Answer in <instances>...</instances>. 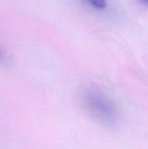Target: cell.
Wrapping results in <instances>:
<instances>
[{
    "instance_id": "1",
    "label": "cell",
    "mask_w": 148,
    "mask_h": 149,
    "mask_svg": "<svg viewBox=\"0 0 148 149\" xmlns=\"http://www.w3.org/2000/svg\"><path fill=\"white\" fill-rule=\"evenodd\" d=\"M89 106L91 109L94 110L96 113L100 112L101 116L105 115L106 116H109L110 118V113H113V108H112L111 104L110 102L103 97L102 95H100L98 93H91L88 96V103Z\"/></svg>"
},
{
    "instance_id": "2",
    "label": "cell",
    "mask_w": 148,
    "mask_h": 149,
    "mask_svg": "<svg viewBox=\"0 0 148 149\" xmlns=\"http://www.w3.org/2000/svg\"><path fill=\"white\" fill-rule=\"evenodd\" d=\"M94 8L98 10H104L107 7L106 0H86Z\"/></svg>"
},
{
    "instance_id": "3",
    "label": "cell",
    "mask_w": 148,
    "mask_h": 149,
    "mask_svg": "<svg viewBox=\"0 0 148 149\" xmlns=\"http://www.w3.org/2000/svg\"><path fill=\"white\" fill-rule=\"evenodd\" d=\"M4 61V54H3L2 51L0 49V62H3Z\"/></svg>"
},
{
    "instance_id": "4",
    "label": "cell",
    "mask_w": 148,
    "mask_h": 149,
    "mask_svg": "<svg viewBox=\"0 0 148 149\" xmlns=\"http://www.w3.org/2000/svg\"><path fill=\"white\" fill-rule=\"evenodd\" d=\"M140 1H142L143 4H146V5H148V0H139Z\"/></svg>"
}]
</instances>
